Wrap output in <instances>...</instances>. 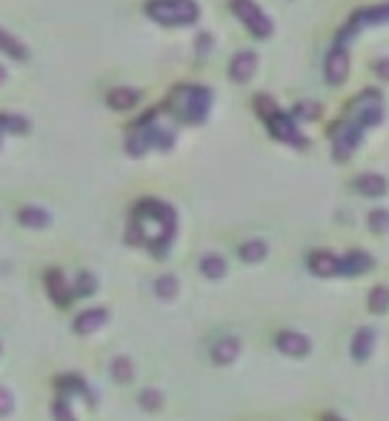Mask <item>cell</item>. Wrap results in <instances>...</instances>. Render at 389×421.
<instances>
[{
  "label": "cell",
  "mask_w": 389,
  "mask_h": 421,
  "mask_svg": "<svg viewBox=\"0 0 389 421\" xmlns=\"http://www.w3.org/2000/svg\"><path fill=\"white\" fill-rule=\"evenodd\" d=\"M175 235V209L164 201L146 198L135 206V224L129 230V241L152 247L154 255H164Z\"/></svg>",
  "instance_id": "1"
},
{
  "label": "cell",
  "mask_w": 389,
  "mask_h": 421,
  "mask_svg": "<svg viewBox=\"0 0 389 421\" xmlns=\"http://www.w3.org/2000/svg\"><path fill=\"white\" fill-rule=\"evenodd\" d=\"M175 106V115L189 120V123H201L206 115H209V106H212V89L209 86H198V84H184L172 92V101Z\"/></svg>",
  "instance_id": "2"
},
{
  "label": "cell",
  "mask_w": 389,
  "mask_h": 421,
  "mask_svg": "<svg viewBox=\"0 0 389 421\" xmlns=\"http://www.w3.org/2000/svg\"><path fill=\"white\" fill-rule=\"evenodd\" d=\"M146 15L164 26H189L201 18L195 0H149Z\"/></svg>",
  "instance_id": "3"
},
{
  "label": "cell",
  "mask_w": 389,
  "mask_h": 421,
  "mask_svg": "<svg viewBox=\"0 0 389 421\" xmlns=\"http://www.w3.org/2000/svg\"><path fill=\"white\" fill-rule=\"evenodd\" d=\"M232 12L235 18L255 35V38H269L272 35V21L266 18V12L255 4V0H232Z\"/></svg>",
  "instance_id": "4"
},
{
  "label": "cell",
  "mask_w": 389,
  "mask_h": 421,
  "mask_svg": "<svg viewBox=\"0 0 389 421\" xmlns=\"http://www.w3.org/2000/svg\"><path fill=\"white\" fill-rule=\"evenodd\" d=\"M378 23H389V4H380V6H369V9H361L349 18L346 29H341L338 40H341V49L349 43V38H355L363 26H378Z\"/></svg>",
  "instance_id": "5"
},
{
  "label": "cell",
  "mask_w": 389,
  "mask_h": 421,
  "mask_svg": "<svg viewBox=\"0 0 389 421\" xmlns=\"http://www.w3.org/2000/svg\"><path fill=\"white\" fill-rule=\"evenodd\" d=\"M361 135H363V129L358 126V123H344V129L335 135V147H332V152H335V161H346V158H352V152L358 150V144H361Z\"/></svg>",
  "instance_id": "6"
},
{
  "label": "cell",
  "mask_w": 389,
  "mask_h": 421,
  "mask_svg": "<svg viewBox=\"0 0 389 421\" xmlns=\"http://www.w3.org/2000/svg\"><path fill=\"white\" fill-rule=\"evenodd\" d=\"M266 120H269V129H272V135H275L278 140H286V144H292V147H306V140H303V135L298 132L295 120H292L289 115H283L281 109H278L272 118H266Z\"/></svg>",
  "instance_id": "7"
},
{
  "label": "cell",
  "mask_w": 389,
  "mask_h": 421,
  "mask_svg": "<svg viewBox=\"0 0 389 421\" xmlns=\"http://www.w3.org/2000/svg\"><path fill=\"white\" fill-rule=\"evenodd\" d=\"M324 75H327V81H329L332 86H341V84L346 81V75H349V55H346V49L335 46V49L327 55Z\"/></svg>",
  "instance_id": "8"
},
{
  "label": "cell",
  "mask_w": 389,
  "mask_h": 421,
  "mask_svg": "<svg viewBox=\"0 0 389 421\" xmlns=\"http://www.w3.org/2000/svg\"><path fill=\"white\" fill-rule=\"evenodd\" d=\"M255 69H258V55L249 52V49H244V52H238L235 57H232V63H229V75H232V81L244 84V81H249V78L255 75Z\"/></svg>",
  "instance_id": "9"
},
{
  "label": "cell",
  "mask_w": 389,
  "mask_h": 421,
  "mask_svg": "<svg viewBox=\"0 0 389 421\" xmlns=\"http://www.w3.org/2000/svg\"><path fill=\"white\" fill-rule=\"evenodd\" d=\"M278 349H281L283 356H295V359H300V356L309 353V338H306L303 332L283 330V332H278Z\"/></svg>",
  "instance_id": "10"
},
{
  "label": "cell",
  "mask_w": 389,
  "mask_h": 421,
  "mask_svg": "<svg viewBox=\"0 0 389 421\" xmlns=\"http://www.w3.org/2000/svg\"><path fill=\"white\" fill-rule=\"evenodd\" d=\"M309 269L321 278H332L341 275V258H335L332 252H312L309 255Z\"/></svg>",
  "instance_id": "11"
},
{
  "label": "cell",
  "mask_w": 389,
  "mask_h": 421,
  "mask_svg": "<svg viewBox=\"0 0 389 421\" xmlns=\"http://www.w3.org/2000/svg\"><path fill=\"white\" fill-rule=\"evenodd\" d=\"M46 290L52 296V301L57 307H66L72 301V290H69V281H63V275L57 269H49L46 272Z\"/></svg>",
  "instance_id": "12"
},
{
  "label": "cell",
  "mask_w": 389,
  "mask_h": 421,
  "mask_svg": "<svg viewBox=\"0 0 389 421\" xmlns=\"http://www.w3.org/2000/svg\"><path fill=\"white\" fill-rule=\"evenodd\" d=\"M355 189H358L361 195L380 198V195L389 189V184H386L383 175H378V172H366V175H358V178H355Z\"/></svg>",
  "instance_id": "13"
},
{
  "label": "cell",
  "mask_w": 389,
  "mask_h": 421,
  "mask_svg": "<svg viewBox=\"0 0 389 421\" xmlns=\"http://www.w3.org/2000/svg\"><path fill=\"white\" fill-rule=\"evenodd\" d=\"M106 310H86V313H81L74 318V332H81V335H89V332H95V330H101L103 324H106Z\"/></svg>",
  "instance_id": "14"
},
{
  "label": "cell",
  "mask_w": 389,
  "mask_h": 421,
  "mask_svg": "<svg viewBox=\"0 0 389 421\" xmlns=\"http://www.w3.org/2000/svg\"><path fill=\"white\" fill-rule=\"evenodd\" d=\"M149 147H152V126H146V123L135 126V132H132L129 140H126V152L135 155V158H140Z\"/></svg>",
  "instance_id": "15"
},
{
  "label": "cell",
  "mask_w": 389,
  "mask_h": 421,
  "mask_svg": "<svg viewBox=\"0 0 389 421\" xmlns=\"http://www.w3.org/2000/svg\"><path fill=\"white\" fill-rule=\"evenodd\" d=\"M18 221L23 227H29V230H43V227H49L52 215L46 213V209H40V206H21L18 209Z\"/></svg>",
  "instance_id": "16"
},
{
  "label": "cell",
  "mask_w": 389,
  "mask_h": 421,
  "mask_svg": "<svg viewBox=\"0 0 389 421\" xmlns=\"http://www.w3.org/2000/svg\"><path fill=\"white\" fill-rule=\"evenodd\" d=\"M137 89H132V86H115L109 95H106V103L112 106V109H118V112H126V109H132L135 103H137Z\"/></svg>",
  "instance_id": "17"
},
{
  "label": "cell",
  "mask_w": 389,
  "mask_h": 421,
  "mask_svg": "<svg viewBox=\"0 0 389 421\" xmlns=\"http://www.w3.org/2000/svg\"><path fill=\"white\" fill-rule=\"evenodd\" d=\"M238 349H241L238 338H220V341H215V347H212V361H215V364L235 361V359H238Z\"/></svg>",
  "instance_id": "18"
},
{
  "label": "cell",
  "mask_w": 389,
  "mask_h": 421,
  "mask_svg": "<svg viewBox=\"0 0 389 421\" xmlns=\"http://www.w3.org/2000/svg\"><path fill=\"white\" fill-rule=\"evenodd\" d=\"M372 347H375V330H369V327L358 330V332H355V338H352V359H355V361L369 359Z\"/></svg>",
  "instance_id": "19"
},
{
  "label": "cell",
  "mask_w": 389,
  "mask_h": 421,
  "mask_svg": "<svg viewBox=\"0 0 389 421\" xmlns=\"http://www.w3.org/2000/svg\"><path fill=\"white\" fill-rule=\"evenodd\" d=\"M366 269H372V258L366 252H349L341 258V275H361Z\"/></svg>",
  "instance_id": "20"
},
{
  "label": "cell",
  "mask_w": 389,
  "mask_h": 421,
  "mask_svg": "<svg viewBox=\"0 0 389 421\" xmlns=\"http://www.w3.org/2000/svg\"><path fill=\"white\" fill-rule=\"evenodd\" d=\"M0 52L15 57V60H26L29 57V49L23 46V40H18L15 35H9L6 29H0Z\"/></svg>",
  "instance_id": "21"
},
{
  "label": "cell",
  "mask_w": 389,
  "mask_h": 421,
  "mask_svg": "<svg viewBox=\"0 0 389 421\" xmlns=\"http://www.w3.org/2000/svg\"><path fill=\"white\" fill-rule=\"evenodd\" d=\"M0 132L26 135L29 132V120L23 115H15V112H0Z\"/></svg>",
  "instance_id": "22"
},
{
  "label": "cell",
  "mask_w": 389,
  "mask_h": 421,
  "mask_svg": "<svg viewBox=\"0 0 389 421\" xmlns=\"http://www.w3.org/2000/svg\"><path fill=\"white\" fill-rule=\"evenodd\" d=\"M201 272L206 275V278H212V281H218V278H223L226 275V261L220 258V255H203L201 258Z\"/></svg>",
  "instance_id": "23"
},
{
  "label": "cell",
  "mask_w": 389,
  "mask_h": 421,
  "mask_svg": "<svg viewBox=\"0 0 389 421\" xmlns=\"http://www.w3.org/2000/svg\"><path fill=\"white\" fill-rule=\"evenodd\" d=\"M154 296L164 298V301H172L178 296V278L175 275H161L154 281Z\"/></svg>",
  "instance_id": "24"
},
{
  "label": "cell",
  "mask_w": 389,
  "mask_h": 421,
  "mask_svg": "<svg viewBox=\"0 0 389 421\" xmlns=\"http://www.w3.org/2000/svg\"><path fill=\"white\" fill-rule=\"evenodd\" d=\"M241 258H244L247 264H252V261H264V258H266V244L258 241V238L241 244Z\"/></svg>",
  "instance_id": "25"
},
{
  "label": "cell",
  "mask_w": 389,
  "mask_h": 421,
  "mask_svg": "<svg viewBox=\"0 0 389 421\" xmlns=\"http://www.w3.org/2000/svg\"><path fill=\"white\" fill-rule=\"evenodd\" d=\"M369 310L372 313H386L389 310V287H375L369 293Z\"/></svg>",
  "instance_id": "26"
},
{
  "label": "cell",
  "mask_w": 389,
  "mask_h": 421,
  "mask_svg": "<svg viewBox=\"0 0 389 421\" xmlns=\"http://www.w3.org/2000/svg\"><path fill=\"white\" fill-rule=\"evenodd\" d=\"M369 230L372 232H386L389 230V209H372L369 213Z\"/></svg>",
  "instance_id": "27"
},
{
  "label": "cell",
  "mask_w": 389,
  "mask_h": 421,
  "mask_svg": "<svg viewBox=\"0 0 389 421\" xmlns=\"http://www.w3.org/2000/svg\"><path fill=\"white\" fill-rule=\"evenodd\" d=\"M95 290H98V284H95V278H92L89 272L77 275V284H74V293H77V296H92Z\"/></svg>",
  "instance_id": "28"
},
{
  "label": "cell",
  "mask_w": 389,
  "mask_h": 421,
  "mask_svg": "<svg viewBox=\"0 0 389 421\" xmlns=\"http://www.w3.org/2000/svg\"><path fill=\"white\" fill-rule=\"evenodd\" d=\"M112 376H115L118 381H129V378H132V361L123 359V356L115 359V361H112Z\"/></svg>",
  "instance_id": "29"
},
{
  "label": "cell",
  "mask_w": 389,
  "mask_h": 421,
  "mask_svg": "<svg viewBox=\"0 0 389 421\" xmlns=\"http://www.w3.org/2000/svg\"><path fill=\"white\" fill-rule=\"evenodd\" d=\"M161 404H164V398H161L158 390H143V393H140V407H143V410H158Z\"/></svg>",
  "instance_id": "30"
},
{
  "label": "cell",
  "mask_w": 389,
  "mask_h": 421,
  "mask_svg": "<svg viewBox=\"0 0 389 421\" xmlns=\"http://www.w3.org/2000/svg\"><path fill=\"white\" fill-rule=\"evenodd\" d=\"M57 384H60V387H69V390H77V393H81V395H89L86 384H84L81 378H77V376H63V378H60Z\"/></svg>",
  "instance_id": "31"
},
{
  "label": "cell",
  "mask_w": 389,
  "mask_h": 421,
  "mask_svg": "<svg viewBox=\"0 0 389 421\" xmlns=\"http://www.w3.org/2000/svg\"><path fill=\"white\" fill-rule=\"evenodd\" d=\"M15 410V398H12V393L6 390V387H0V415H9Z\"/></svg>",
  "instance_id": "32"
},
{
  "label": "cell",
  "mask_w": 389,
  "mask_h": 421,
  "mask_svg": "<svg viewBox=\"0 0 389 421\" xmlns=\"http://www.w3.org/2000/svg\"><path fill=\"white\" fill-rule=\"evenodd\" d=\"M258 109H261V115H264V118H272V115L278 112V103H275L272 98L261 95V98H258Z\"/></svg>",
  "instance_id": "33"
},
{
  "label": "cell",
  "mask_w": 389,
  "mask_h": 421,
  "mask_svg": "<svg viewBox=\"0 0 389 421\" xmlns=\"http://www.w3.org/2000/svg\"><path fill=\"white\" fill-rule=\"evenodd\" d=\"M55 421H74V412L66 401H55Z\"/></svg>",
  "instance_id": "34"
},
{
  "label": "cell",
  "mask_w": 389,
  "mask_h": 421,
  "mask_svg": "<svg viewBox=\"0 0 389 421\" xmlns=\"http://www.w3.org/2000/svg\"><path fill=\"white\" fill-rule=\"evenodd\" d=\"M375 72H378L383 81H389V57H378V60H375Z\"/></svg>",
  "instance_id": "35"
},
{
  "label": "cell",
  "mask_w": 389,
  "mask_h": 421,
  "mask_svg": "<svg viewBox=\"0 0 389 421\" xmlns=\"http://www.w3.org/2000/svg\"><path fill=\"white\" fill-rule=\"evenodd\" d=\"M209 46H212V38H209V35H201V38H198V49L203 52V49H209Z\"/></svg>",
  "instance_id": "36"
},
{
  "label": "cell",
  "mask_w": 389,
  "mask_h": 421,
  "mask_svg": "<svg viewBox=\"0 0 389 421\" xmlns=\"http://www.w3.org/2000/svg\"><path fill=\"white\" fill-rule=\"evenodd\" d=\"M4 81H6V69L0 66V86H4Z\"/></svg>",
  "instance_id": "37"
},
{
  "label": "cell",
  "mask_w": 389,
  "mask_h": 421,
  "mask_svg": "<svg viewBox=\"0 0 389 421\" xmlns=\"http://www.w3.org/2000/svg\"><path fill=\"white\" fill-rule=\"evenodd\" d=\"M324 421H344V418H335V415H327Z\"/></svg>",
  "instance_id": "38"
}]
</instances>
